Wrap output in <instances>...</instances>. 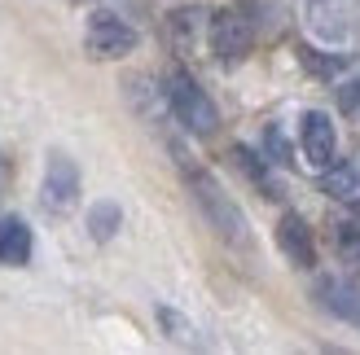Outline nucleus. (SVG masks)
<instances>
[{
	"label": "nucleus",
	"instance_id": "nucleus-1",
	"mask_svg": "<svg viewBox=\"0 0 360 355\" xmlns=\"http://www.w3.org/2000/svg\"><path fill=\"white\" fill-rule=\"evenodd\" d=\"M176 158H180V171H185V185H189V193H193V202H198V210L207 215V224L220 233L224 241H238V246H246L250 237H246V220H242V210H238V202L229 198V193L220 189V180H215L211 171H202L198 163H189L185 154L176 149Z\"/></svg>",
	"mask_w": 360,
	"mask_h": 355
},
{
	"label": "nucleus",
	"instance_id": "nucleus-2",
	"mask_svg": "<svg viewBox=\"0 0 360 355\" xmlns=\"http://www.w3.org/2000/svg\"><path fill=\"white\" fill-rule=\"evenodd\" d=\"M167 105H172L176 123H185L193 136H211L215 128H220V110H215V101L198 88L193 75H185V70H172V75H167Z\"/></svg>",
	"mask_w": 360,
	"mask_h": 355
},
{
	"label": "nucleus",
	"instance_id": "nucleus-3",
	"mask_svg": "<svg viewBox=\"0 0 360 355\" xmlns=\"http://www.w3.org/2000/svg\"><path fill=\"white\" fill-rule=\"evenodd\" d=\"M250 48H255V18H250L246 5L220 9V13L211 18V53H215L224 66L242 62Z\"/></svg>",
	"mask_w": 360,
	"mask_h": 355
},
{
	"label": "nucleus",
	"instance_id": "nucleus-4",
	"mask_svg": "<svg viewBox=\"0 0 360 355\" xmlns=\"http://www.w3.org/2000/svg\"><path fill=\"white\" fill-rule=\"evenodd\" d=\"M84 44H88L93 58L115 62V58H128L136 48V31L128 22H119L115 13H93L88 18V31H84Z\"/></svg>",
	"mask_w": 360,
	"mask_h": 355
},
{
	"label": "nucleus",
	"instance_id": "nucleus-5",
	"mask_svg": "<svg viewBox=\"0 0 360 355\" xmlns=\"http://www.w3.org/2000/svg\"><path fill=\"white\" fill-rule=\"evenodd\" d=\"M308 27L321 35V40L343 44L360 31V5L356 0H312L308 5Z\"/></svg>",
	"mask_w": 360,
	"mask_h": 355
},
{
	"label": "nucleus",
	"instance_id": "nucleus-6",
	"mask_svg": "<svg viewBox=\"0 0 360 355\" xmlns=\"http://www.w3.org/2000/svg\"><path fill=\"white\" fill-rule=\"evenodd\" d=\"M40 202H44V210H53V215L75 210V202H79V171H75V163H70L66 154H49Z\"/></svg>",
	"mask_w": 360,
	"mask_h": 355
},
{
	"label": "nucleus",
	"instance_id": "nucleus-7",
	"mask_svg": "<svg viewBox=\"0 0 360 355\" xmlns=\"http://www.w3.org/2000/svg\"><path fill=\"white\" fill-rule=\"evenodd\" d=\"M299 145H303V163L326 171L334 167V123L321 114V110H308L299 123Z\"/></svg>",
	"mask_w": 360,
	"mask_h": 355
},
{
	"label": "nucleus",
	"instance_id": "nucleus-8",
	"mask_svg": "<svg viewBox=\"0 0 360 355\" xmlns=\"http://www.w3.org/2000/svg\"><path fill=\"white\" fill-rule=\"evenodd\" d=\"M277 246H281V255L295 263V268H312L316 263V246H312V228L308 220L299 215V210H285L281 224H277Z\"/></svg>",
	"mask_w": 360,
	"mask_h": 355
},
{
	"label": "nucleus",
	"instance_id": "nucleus-9",
	"mask_svg": "<svg viewBox=\"0 0 360 355\" xmlns=\"http://www.w3.org/2000/svg\"><path fill=\"white\" fill-rule=\"evenodd\" d=\"M321 303H326V312H334L338 321H352L360 325V290L347 286V281H321Z\"/></svg>",
	"mask_w": 360,
	"mask_h": 355
},
{
	"label": "nucleus",
	"instance_id": "nucleus-10",
	"mask_svg": "<svg viewBox=\"0 0 360 355\" xmlns=\"http://www.w3.org/2000/svg\"><path fill=\"white\" fill-rule=\"evenodd\" d=\"M31 259V228L22 220H0V263L22 268Z\"/></svg>",
	"mask_w": 360,
	"mask_h": 355
},
{
	"label": "nucleus",
	"instance_id": "nucleus-11",
	"mask_svg": "<svg viewBox=\"0 0 360 355\" xmlns=\"http://www.w3.org/2000/svg\"><path fill=\"white\" fill-rule=\"evenodd\" d=\"M233 163H238V167L246 171V180H250V185H259V189H264V198H281L277 180L268 175V167H264V163H259V158L250 154L246 145H233Z\"/></svg>",
	"mask_w": 360,
	"mask_h": 355
},
{
	"label": "nucleus",
	"instance_id": "nucleus-12",
	"mask_svg": "<svg viewBox=\"0 0 360 355\" xmlns=\"http://www.w3.org/2000/svg\"><path fill=\"white\" fill-rule=\"evenodd\" d=\"M119 224H123V210L115 202H97L93 210H88V233H93L97 241H110L119 233Z\"/></svg>",
	"mask_w": 360,
	"mask_h": 355
},
{
	"label": "nucleus",
	"instance_id": "nucleus-13",
	"mask_svg": "<svg viewBox=\"0 0 360 355\" xmlns=\"http://www.w3.org/2000/svg\"><path fill=\"white\" fill-rule=\"evenodd\" d=\"M356 180H360V167H326V180H321V189H326L330 198H352V193H356Z\"/></svg>",
	"mask_w": 360,
	"mask_h": 355
},
{
	"label": "nucleus",
	"instance_id": "nucleus-14",
	"mask_svg": "<svg viewBox=\"0 0 360 355\" xmlns=\"http://www.w3.org/2000/svg\"><path fill=\"white\" fill-rule=\"evenodd\" d=\"M198 9H180V13H172V44H176V53H189L193 48V31H198Z\"/></svg>",
	"mask_w": 360,
	"mask_h": 355
},
{
	"label": "nucleus",
	"instance_id": "nucleus-15",
	"mask_svg": "<svg viewBox=\"0 0 360 355\" xmlns=\"http://www.w3.org/2000/svg\"><path fill=\"white\" fill-rule=\"evenodd\" d=\"M334 250L343 263H360V220L356 224H334Z\"/></svg>",
	"mask_w": 360,
	"mask_h": 355
},
{
	"label": "nucleus",
	"instance_id": "nucleus-16",
	"mask_svg": "<svg viewBox=\"0 0 360 355\" xmlns=\"http://www.w3.org/2000/svg\"><path fill=\"white\" fill-rule=\"evenodd\" d=\"M303 66H308L312 75H338V70L347 66V58H343V53H330V58H321L316 48H303Z\"/></svg>",
	"mask_w": 360,
	"mask_h": 355
},
{
	"label": "nucleus",
	"instance_id": "nucleus-17",
	"mask_svg": "<svg viewBox=\"0 0 360 355\" xmlns=\"http://www.w3.org/2000/svg\"><path fill=\"white\" fill-rule=\"evenodd\" d=\"M264 154L273 158V163H281V167H290V145H285V136H281V128H268V132H264Z\"/></svg>",
	"mask_w": 360,
	"mask_h": 355
},
{
	"label": "nucleus",
	"instance_id": "nucleus-18",
	"mask_svg": "<svg viewBox=\"0 0 360 355\" xmlns=\"http://www.w3.org/2000/svg\"><path fill=\"white\" fill-rule=\"evenodd\" d=\"M158 321H163V325L172 329V338H176V342H185V347H193V342H198V338H193V329H189L185 321H180L176 312H167V307H163V312H158Z\"/></svg>",
	"mask_w": 360,
	"mask_h": 355
},
{
	"label": "nucleus",
	"instance_id": "nucleus-19",
	"mask_svg": "<svg viewBox=\"0 0 360 355\" xmlns=\"http://www.w3.org/2000/svg\"><path fill=\"white\" fill-rule=\"evenodd\" d=\"M338 110H347V114L360 110V79H352V83L338 88Z\"/></svg>",
	"mask_w": 360,
	"mask_h": 355
},
{
	"label": "nucleus",
	"instance_id": "nucleus-20",
	"mask_svg": "<svg viewBox=\"0 0 360 355\" xmlns=\"http://www.w3.org/2000/svg\"><path fill=\"white\" fill-rule=\"evenodd\" d=\"M0 189H5V163H0Z\"/></svg>",
	"mask_w": 360,
	"mask_h": 355
},
{
	"label": "nucleus",
	"instance_id": "nucleus-21",
	"mask_svg": "<svg viewBox=\"0 0 360 355\" xmlns=\"http://www.w3.org/2000/svg\"><path fill=\"white\" fill-rule=\"evenodd\" d=\"M352 210H356V220H360V202H356V206H352Z\"/></svg>",
	"mask_w": 360,
	"mask_h": 355
}]
</instances>
